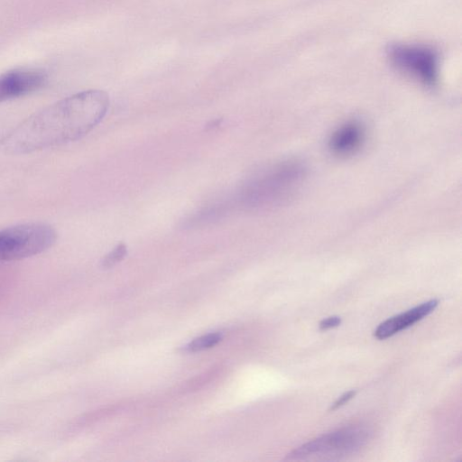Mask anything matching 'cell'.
I'll list each match as a JSON object with an SVG mask.
<instances>
[{"label": "cell", "mask_w": 462, "mask_h": 462, "mask_svg": "<svg viewBox=\"0 0 462 462\" xmlns=\"http://www.w3.org/2000/svg\"><path fill=\"white\" fill-rule=\"evenodd\" d=\"M108 95L89 89L60 99L30 116L0 139V151L17 155L74 142L105 117Z\"/></svg>", "instance_id": "1"}, {"label": "cell", "mask_w": 462, "mask_h": 462, "mask_svg": "<svg viewBox=\"0 0 462 462\" xmlns=\"http://www.w3.org/2000/svg\"><path fill=\"white\" fill-rule=\"evenodd\" d=\"M305 178L306 168L301 162H277L249 178L228 199L234 210L273 208L292 198Z\"/></svg>", "instance_id": "2"}, {"label": "cell", "mask_w": 462, "mask_h": 462, "mask_svg": "<svg viewBox=\"0 0 462 462\" xmlns=\"http://www.w3.org/2000/svg\"><path fill=\"white\" fill-rule=\"evenodd\" d=\"M57 239L55 229L45 223L32 222L0 230V263L39 254L51 247Z\"/></svg>", "instance_id": "3"}, {"label": "cell", "mask_w": 462, "mask_h": 462, "mask_svg": "<svg viewBox=\"0 0 462 462\" xmlns=\"http://www.w3.org/2000/svg\"><path fill=\"white\" fill-rule=\"evenodd\" d=\"M373 431L361 425L348 426L308 441L288 454V459L334 457L356 453L371 439Z\"/></svg>", "instance_id": "4"}, {"label": "cell", "mask_w": 462, "mask_h": 462, "mask_svg": "<svg viewBox=\"0 0 462 462\" xmlns=\"http://www.w3.org/2000/svg\"><path fill=\"white\" fill-rule=\"evenodd\" d=\"M390 62L401 72L427 85L439 79V56L433 48L417 43H393L387 49Z\"/></svg>", "instance_id": "5"}, {"label": "cell", "mask_w": 462, "mask_h": 462, "mask_svg": "<svg viewBox=\"0 0 462 462\" xmlns=\"http://www.w3.org/2000/svg\"><path fill=\"white\" fill-rule=\"evenodd\" d=\"M48 80L45 70L19 68L0 75V102L17 98L42 88Z\"/></svg>", "instance_id": "6"}, {"label": "cell", "mask_w": 462, "mask_h": 462, "mask_svg": "<svg viewBox=\"0 0 462 462\" xmlns=\"http://www.w3.org/2000/svg\"><path fill=\"white\" fill-rule=\"evenodd\" d=\"M438 305L439 300H430L405 312L389 318L375 328L374 335L380 340L388 338L427 317Z\"/></svg>", "instance_id": "7"}, {"label": "cell", "mask_w": 462, "mask_h": 462, "mask_svg": "<svg viewBox=\"0 0 462 462\" xmlns=\"http://www.w3.org/2000/svg\"><path fill=\"white\" fill-rule=\"evenodd\" d=\"M365 137V126L358 121H348L333 132L328 146L334 154L346 156L355 153L362 146Z\"/></svg>", "instance_id": "8"}, {"label": "cell", "mask_w": 462, "mask_h": 462, "mask_svg": "<svg viewBox=\"0 0 462 462\" xmlns=\"http://www.w3.org/2000/svg\"><path fill=\"white\" fill-rule=\"evenodd\" d=\"M222 339L219 333H210L195 338L189 343L184 350L186 352H197L214 346Z\"/></svg>", "instance_id": "9"}, {"label": "cell", "mask_w": 462, "mask_h": 462, "mask_svg": "<svg viewBox=\"0 0 462 462\" xmlns=\"http://www.w3.org/2000/svg\"><path fill=\"white\" fill-rule=\"evenodd\" d=\"M125 254L126 246L124 244H119L103 258L101 265L104 268H110L120 262Z\"/></svg>", "instance_id": "10"}, {"label": "cell", "mask_w": 462, "mask_h": 462, "mask_svg": "<svg viewBox=\"0 0 462 462\" xmlns=\"http://www.w3.org/2000/svg\"><path fill=\"white\" fill-rule=\"evenodd\" d=\"M356 393V390H350L344 393L341 396L337 398V400L331 405L330 411H335L339 407L343 406L348 401H350Z\"/></svg>", "instance_id": "11"}, {"label": "cell", "mask_w": 462, "mask_h": 462, "mask_svg": "<svg viewBox=\"0 0 462 462\" xmlns=\"http://www.w3.org/2000/svg\"><path fill=\"white\" fill-rule=\"evenodd\" d=\"M341 318L338 316H331L327 319H322L319 322V329L327 330L335 327H337L341 323Z\"/></svg>", "instance_id": "12"}, {"label": "cell", "mask_w": 462, "mask_h": 462, "mask_svg": "<svg viewBox=\"0 0 462 462\" xmlns=\"http://www.w3.org/2000/svg\"><path fill=\"white\" fill-rule=\"evenodd\" d=\"M221 121H222L221 119H214L208 124L207 127L213 129V128L218 126L220 125Z\"/></svg>", "instance_id": "13"}]
</instances>
